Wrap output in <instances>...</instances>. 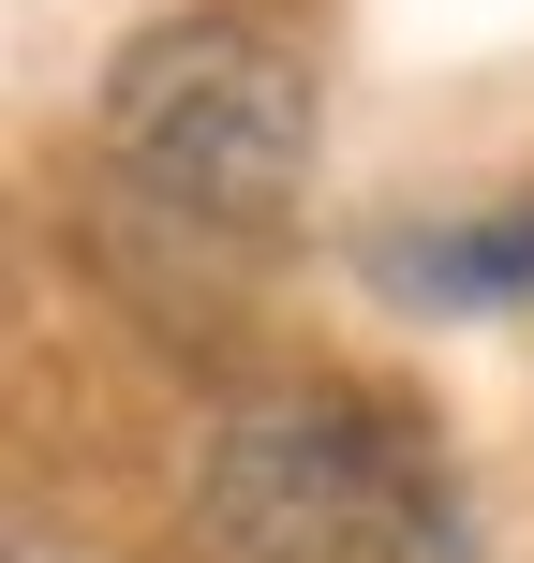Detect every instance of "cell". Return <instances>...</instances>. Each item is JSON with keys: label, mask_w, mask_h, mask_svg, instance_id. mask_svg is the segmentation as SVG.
Masks as SVG:
<instances>
[{"label": "cell", "mask_w": 534, "mask_h": 563, "mask_svg": "<svg viewBox=\"0 0 534 563\" xmlns=\"http://www.w3.org/2000/svg\"><path fill=\"white\" fill-rule=\"evenodd\" d=\"M371 282L416 311H520L534 297V208H476V223H401L371 238Z\"/></svg>", "instance_id": "cell-3"}, {"label": "cell", "mask_w": 534, "mask_h": 563, "mask_svg": "<svg viewBox=\"0 0 534 563\" xmlns=\"http://www.w3.org/2000/svg\"><path fill=\"white\" fill-rule=\"evenodd\" d=\"M105 148L119 178H149L194 223H282L312 194V75L268 45V30L178 15L149 45H119L105 75Z\"/></svg>", "instance_id": "cell-1"}, {"label": "cell", "mask_w": 534, "mask_h": 563, "mask_svg": "<svg viewBox=\"0 0 534 563\" xmlns=\"http://www.w3.org/2000/svg\"><path fill=\"white\" fill-rule=\"evenodd\" d=\"M194 519H208L224 563H416L431 519H446V489L357 400H268V416H238L208 445Z\"/></svg>", "instance_id": "cell-2"}]
</instances>
